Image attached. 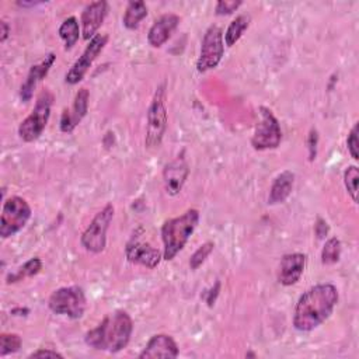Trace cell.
I'll return each mask as SVG.
<instances>
[{
	"instance_id": "6da1fadb",
	"label": "cell",
	"mask_w": 359,
	"mask_h": 359,
	"mask_svg": "<svg viewBox=\"0 0 359 359\" xmlns=\"http://www.w3.org/2000/svg\"><path fill=\"white\" fill-rule=\"evenodd\" d=\"M338 289L331 283H320L307 289L297 300L293 311V327L309 332L321 325L338 303Z\"/></svg>"
},
{
	"instance_id": "7a4b0ae2",
	"label": "cell",
	"mask_w": 359,
	"mask_h": 359,
	"mask_svg": "<svg viewBox=\"0 0 359 359\" xmlns=\"http://www.w3.org/2000/svg\"><path fill=\"white\" fill-rule=\"evenodd\" d=\"M133 331V321L130 316L123 310H116L104 317V320L93 330H90L84 341L88 346L107 351L111 353L119 352L130 341Z\"/></svg>"
},
{
	"instance_id": "3957f363",
	"label": "cell",
	"mask_w": 359,
	"mask_h": 359,
	"mask_svg": "<svg viewBox=\"0 0 359 359\" xmlns=\"http://www.w3.org/2000/svg\"><path fill=\"white\" fill-rule=\"evenodd\" d=\"M199 223V212L188 209L181 216L168 219L161 227V240L164 245L163 258L172 259L187 244Z\"/></svg>"
},
{
	"instance_id": "277c9868",
	"label": "cell",
	"mask_w": 359,
	"mask_h": 359,
	"mask_svg": "<svg viewBox=\"0 0 359 359\" xmlns=\"http://www.w3.org/2000/svg\"><path fill=\"white\" fill-rule=\"evenodd\" d=\"M167 108H165V86L160 84L151 98L147 111V129L144 144L147 149H156L161 144L167 129Z\"/></svg>"
},
{
	"instance_id": "5b68a950",
	"label": "cell",
	"mask_w": 359,
	"mask_h": 359,
	"mask_svg": "<svg viewBox=\"0 0 359 359\" xmlns=\"http://www.w3.org/2000/svg\"><path fill=\"white\" fill-rule=\"evenodd\" d=\"M52 101L53 95L49 90L41 91L34 109L18 126V135L24 142H34L42 135L50 116Z\"/></svg>"
},
{
	"instance_id": "8992f818",
	"label": "cell",
	"mask_w": 359,
	"mask_h": 359,
	"mask_svg": "<svg viewBox=\"0 0 359 359\" xmlns=\"http://www.w3.org/2000/svg\"><path fill=\"white\" fill-rule=\"evenodd\" d=\"M48 306L55 314L80 318L86 311L87 300L84 290L80 286H65L50 294Z\"/></svg>"
},
{
	"instance_id": "52a82bcc",
	"label": "cell",
	"mask_w": 359,
	"mask_h": 359,
	"mask_svg": "<svg viewBox=\"0 0 359 359\" xmlns=\"http://www.w3.org/2000/svg\"><path fill=\"white\" fill-rule=\"evenodd\" d=\"M31 217V206L21 196H10L3 203L1 217H0V236L1 238H8L18 233Z\"/></svg>"
},
{
	"instance_id": "ba28073f",
	"label": "cell",
	"mask_w": 359,
	"mask_h": 359,
	"mask_svg": "<svg viewBox=\"0 0 359 359\" xmlns=\"http://www.w3.org/2000/svg\"><path fill=\"white\" fill-rule=\"evenodd\" d=\"M258 122L251 137V146L255 150L276 149L282 140V130L276 116L266 107L258 108Z\"/></svg>"
},
{
	"instance_id": "9c48e42d",
	"label": "cell",
	"mask_w": 359,
	"mask_h": 359,
	"mask_svg": "<svg viewBox=\"0 0 359 359\" xmlns=\"http://www.w3.org/2000/svg\"><path fill=\"white\" fill-rule=\"evenodd\" d=\"M114 217V206L107 203L91 220L81 234V245L94 254L104 251L107 244V230Z\"/></svg>"
},
{
	"instance_id": "30bf717a",
	"label": "cell",
	"mask_w": 359,
	"mask_h": 359,
	"mask_svg": "<svg viewBox=\"0 0 359 359\" xmlns=\"http://www.w3.org/2000/svg\"><path fill=\"white\" fill-rule=\"evenodd\" d=\"M224 53V39L223 31L217 25H210L203 34L199 57L196 60V70L205 73L215 69Z\"/></svg>"
},
{
	"instance_id": "8fae6325",
	"label": "cell",
	"mask_w": 359,
	"mask_h": 359,
	"mask_svg": "<svg viewBox=\"0 0 359 359\" xmlns=\"http://www.w3.org/2000/svg\"><path fill=\"white\" fill-rule=\"evenodd\" d=\"M108 42V35L107 34H97L90 39V43L86 46L84 52L81 56L74 62L72 69L66 73V83L67 84H77L79 81L83 80L97 56L102 52L104 46Z\"/></svg>"
},
{
	"instance_id": "7c38bea8",
	"label": "cell",
	"mask_w": 359,
	"mask_h": 359,
	"mask_svg": "<svg viewBox=\"0 0 359 359\" xmlns=\"http://www.w3.org/2000/svg\"><path fill=\"white\" fill-rule=\"evenodd\" d=\"M125 255L129 262L143 265L150 269L156 268L163 258V254L160 252V250H157L151 244L143 243L137 238H135L126 244Z\"/></svg>"
},
{
	"instance_id": "4fadbf2b",
	"label": "cell",
	"mask_w": 359,
	"mask_h": 359,
	"mask_svg": "<svg viewBox=\"0 0 359 359\" xmlns=\"http://www.w3.org/2000/svg\"><path fill=\"white\" fill-rule=\"evenodd\" d=\"M108 14V3L107 1H93L87 4L81 13V34L84 39H91L97 35L98 28L104 22Z\"/></svg>"
},
{
	"instance_id": "5bb4252c",
	"label": "cell",
	"mask_w": 359,
	"mask_h": 359,
	"mask_svg": "<svg viewBox=\"0 0 359 359\" xmlns=\"http://www.w3.org/2000/svg\"><path fill=\"white\" fill-rule=\"evenodd\" d=\"M306 266V255L302 252H292L282 257L278 271V280L283 286L294 285L303 275Z\"/></svg>"
},
{
	"instance_id": "9a60e30c",
	"label": "cell",
	"mask_w": 359,
	"mask_h": 359,
	"mask_svg": "<svg viewBox=\"0 0 359 359\" xmlns=\"http://www.w3.org/2000/svg\"><path fill=\"white\" fill-rule=\"evenodd\" d=\"M88 90L87 88H80L74 97L73 105L70 109H65L60 118V130L62 132H72L86 116L88 111Z\"/></svg>"
},
{
	"instance_id": "2e32d148",
	"label": "cell",
	"mask_w": 359,
	"mask_h": 359,
	"mask_svg": "<svg viewBox=\"0 0 359 359\" xmlns=\"http://www.w3.org/2000/svg\"><path fill=\"white\" fill-rule=\"evenodd\" d=\"M180 353L177 342L167 334L153 335L144 349L140 352V359H153V358H177Z\"/></svg>"
},
{
	"instance_id": "e0dca14e",
	"label": "cell",
	"mask_w": 359,
	"mask_h": 359,
	"mask_svg": "<svg viewBox=\"0 0 359 359\" xmlns=\"http://www.w3.org/2000/svg\"><path fill=\"white\" fill-rule=\"evenodd\" d=\"M189 174V168L187 161L182 157H177L171 163H168L164 167L163 171V181H164V188L168 195H177L181 192L187 178Z\"/></svg>"
},
{
	"instance_id": "ac0fdd59",
	"label": "cell",
	"mask_w": 359,
	"mask_h": 359,
	"mask_svg": "<svg viewBox=\"0 0 359 359\" xmlns=\"http://www.w3.org/2000/svg\"><path fill=\"white\" fill-rule=\"evenodd\" d=\"M55 60H56L55 53H48L39 63L34 65L29 69L28 76H27L25 81L21 84V88H20V98H21L22 102H28L32 98V94H34V90H35L36 84L49 73Z\"/></svg>"
},
{
	"instance_id": "d6986e66",
	"label": "cell",
	"mask_w": 359,
	"mask_h": 359,
	"mask_svg": "<svg viewBox=\"0 0 359 359\" xmlns=\"http://www.w3.org/2000/svg\"><path fill=\"white\" fill-rule=\"evenodd\" d=\"M180 24V17L175 14H163L160 18H157L153 25L149 29L147 41L153 48H160L164 45L171 34L175 31V28Z\"/></svg>"
},
{
	"instance_id": "ffe728a7",
	"label": "cell",
	"mask_w": 359,
	"mask_h": 359,
	"mask_svg": "<svg viewBox=\"0 0 359 359\" xmlns=\"http://www.w3.org/2000/svg\"><path fill=\"white\" fill-rule=\"evenodd\" d=\"M293 184H294V174L292 171L285 170L280 174H278L271 185L268 203L271 205L282 203L290 195L293 189Z\"/></svg>"
},
{
	"instance_id": "44dd1931",
	"label": "cell",
	"mask_w": 359,
	"mask_h": 359,
	"mask_svg": "<svg viewBox=\"0 0 359 359\" xmlns=\"http://www.w3.org/2000/svg\"><path fill=\"white\" fill-rule=\"evenodd\" d=\"M146 15L147 7L143 1H129L123 13L122 22L128 29H136Z\"/></svg>"
},
{
	"instance_id": "7402d4cb",
	"label": "cell",
	"mask_w": 359,
	"mask_h": 359,
	"mask_svg": "<svg viewBox=\"0 0 359 359\" xmlns=\"http://www.w3.org/2000/svg\"><path fill=\"white\" fill-rule=\"evenodd\" d=\"M250 25V17L247 14H240L237 15L227 27L226 32H224V43L227 46H233L245 32V29Z\"/></svg>"
},
{
	"instance_id": "603a6c76",
	"label": "cell",
	"mask_w": 359,
	"mask_h": 359,
	"mask_svg": "<svg viewBox=\"0 0 359 359\" xmlns=\"http://www.w3.org/2000/svg\"><path fill=\"white\" fill-rule=\"evenodd\" d=\"M57 32H59V36L65 42V49L70 50L76 45V42L79 41V36H80V28H79L77 18L76 17L66 18L60 24Z\"/></svg>"
},
{
	"instance_id": "cb8c5ba5",
	"label": "cell",
	"mask_w": 359,
	"mask_h": 359,
	"mask_svg": "<svg viewBox=\"0 0 359 359\" xmlns=\"http://www.w3.org/2000/svg\"><path fill=\"white\" fill-rule=\"evenodd\" d=\"M41 268H42V261L38 257H34L28 259L22 266H20L14 273H10L7 276V283H14V282L24 280L27 278H32L41 271Z\"/></svg>"
},
{
	"instance_id": "d4e9b609",
	"label": "cell",
	"mask_w": 359,
	"mask_h": 359,
	"mask_svg": "<svg viewBox=\"0 0 359 359\" xmlns=\"http://www.w3.org/2000/svg\"><path fill=\"white\" fill-rule=\"evenodd\" d=\"M339 257H341V241L337 237L328 238L321 251V262L324 265H332L339 261Z\"/></svg>"
},
{
	"instance_id": "484cf974",
	"label": "cell",
	"mask_w": 359,
	"mask_h": 359,
	"mask_svg": "<svg viewBox=\"0 0 359 359\" xmlns=\"http://www.w3.org/2000/svg\"><path fill=\"white\" fill-rule=\"evenodd\" d=\"M22 339L18 334H1L0 335V356L18 352L21 348Z\"/></svg>"
},
{
	"instance_id": "4316f807",
	"label": "cell",
	"mask_w": 359,
	"mask_h": 359,
	"mask_svg": "<svg viewBox=\"0 0 359 359\" xmlns=\"http://www.w3.org/2000/svg\"><path fill=\"white\" fill-rule=\"evenodd\" d=\"M358 181H359L358 167L349 165L344 172V184L353 202H358Z\"/></svg>"
},
{
	"instance_id": "83f0119b",
	"label": "cell",
	"mask_w": 359,
	"mask_h": 359,
	"mask_svg": "<svg viewBox=\"0 0 359 359\" xmlns=\"http://www.w3.org/2000/svg\"><path fill=\"white\" fill-rule=\"evenodd\" d=\"M213 248H215V244L212 241H206L201 247H198V250L189 258L191 269H198L209 257V254L213 251Z\"/></svg>"
},
{
	"instance_id": "f1b7e54d",
	"label": "cell",
	"mask_w": 359,
	"mask_h": 359,
	"mask_svg": "<svg viewBox=\"0 0 359 359\" xmlns=\"http://www.w3.org/2000/svg\"><path fill=\"white\" fill-rule=\"evenodd\" d=\"M243 4V1L240 0H220L216 3V14L217 15H227L234 13L240 6Z\"/></svg>"
},
{
	"instance_id": "f546056e",
	"label": "cell",
	"mask_w": 359,
	"mask_h": 359,
	"mask_svg": "<svg viewBox=\"0 0 359 359\" xmlns=\"http://www.w3.org/2000/svg\"><path fill=\"white\" fill-rule=\"evenodd\" d=\"M346 147H348V151L351 154V157L353 160H358L359 158V154H358V149H359V140H358V122L353 125V128L351 129L349 135H348V139H346Z\"/></svg>"
},
{
	"instance_id": "4dcf8cb0",
	"label": "cell",
	"mask_w": 359,
	"mask_h": 359,
	"mask_svg": "<svg viewBox=\"0 0 359 359\" xmlns=\"http://www.w3.org/2000/svg\"><path fill=\"white\" fill-rule=\"evenodd\" d=\"M317 144H318V135L316 129H311L307 136V150H309V160L313 161L317 156Z\"/></svg>"
},
{
	"instance_id": "1f68e13d",
	"label": "cell",
	"mask_w": 359,
	"mask_h": 359,
	"mask_svg": "<svg viewBox=\"0 0 359 359\" xmlns=\"http://www.w3.org/2000/svg\"><path fill=\"white\" fill-rule=\"evenodd\" d=\"M28 358H63L62 353H59L57 351H53V349H38L32 353L28 355Z\"/></svg>"
},
{
	"instance_id": "d6a6232c",
	"label": "cell",
	"mask_w": 359,
	"mask_h": 359,
	"mask_svg": "<svg viewBox=\"0 0 359 359\" xmlns=\"http://www.w3.org/2000/svg\"><path fill=\"white\" fill-rule=\"evenodd\" d=\"M314 231H316V234H317L318 238H324V237L327 236V233H328L327 222L323 220L321 217H318V219H317V223H316V226H314Z\"/></svg>"
},
{
	"instance_id": "836d02e7",
	"label": "cell",
	"mask_w": 359,
	"mask_h": 359,
	"mask_svg": "<svg viewBox=\"0 0 359 359\" xmlns=\"http://www.w3.org/2000/svg\"><path fill=\"white\" fill-rule=\"evenodd\" d=\"M219 287H220V283H219V282H216L215 287H212V290H210V292H208V297H206V302H208V304H209V306L215 304V299H216V296H217Z\"/></svg>"
},
{
	"instance_id": "e575fe53",
	"label": "cell",
	"mask_w": 359,
	"mask_h": 359,
	"mask_svg": "<svg viewBox=\"0 0 359 359\" xmlns=\"http://www.w3.org/2000/svg\"><path fill=\"white\" fill-rule=\"evenodd\" d=\"M0 27H1L0 41H1V42H4V41L7 39V36H8V34H10V28H8V25H7V22H6V21H0Z\"/></svg>"
}]
</instances>
